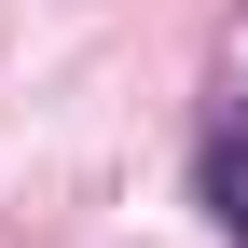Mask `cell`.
I'll return each instance as SVG.
<instances>
[{
  "label": "cell",
  "mask_w": 248,
  "mask_h": 248,
  "mask_svg": "<svg viewBox=\"0 0 248 248\" xmlns=\"http://www.w3.org/2000/svg\"><path fill=\"white\" fill-rule=\"evenodd\" d=\"M193 193H207V221L248 248V110H221V124L193 138Z\"/></svg>",
  "instance_id": "6da1fadb"
}]
</instances>
